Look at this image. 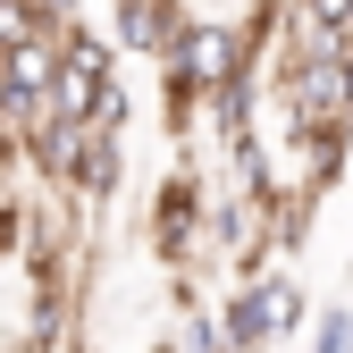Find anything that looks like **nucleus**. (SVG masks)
<instances>
[{
	"label": "nucleus",
	"instance_id": "nucleus-1",
	"mask_svg": "<svg viewBox=\"0 0 353 353\" xmlns=\"http://www.w3.org/2000/svg\"><path fill=\"white\" fill-rule=\"evenodd\" d=\"M278 118L353 126V42H320V51H286L278 59Z\"/></svg>",
	"mask_w": 353,
	"mask_h": 353
},
{
	"label": "nucleus",
	"instance_id": "nucleus-2",
	"mask_svg": "<svg viewBox=\"0 0 353 353\" xmlns=\"http://www.w3.org/2000/svg\"><path fill=\"white\" fill-rule=\"evenodd\" d=\"M303 320H312V303L286 270H261V278H236L228 303H219V328H228V353H278Z\"/></svg>",
	"mask_w": 353,
	"mask_h": 353
},
{
	"label": "nucleus",
	"instance_id": "nucleus-3",
	"mask_svg": "<svg viewBox=\"0 0 353 353\" xmlns=\"http://www.w3.org/2000/svg\"><path fill=\"white\" fill-rule=\"evenodd\" d=\"M143 244H152V261H168V270H194V261L210 252V185H202L194 168H168L160 185H152Z\"/></svg>",
	"mask_w": 353,
	"mask_h": 353
},
{
	"label": "nucleus",
	"instance_id": "nucleus-4",
	"mask_svg": "<svg viewBox=\"0 0 353 353\" xmlns=\"http://www.w3.org/2000/svg\"><path fill=\"white\" fill-rule=\"evenodd\" d=\"M185 0H118L110 9V34H118V51L126 59H168V42L185 34Z\"/></svg>",
	"mask_w": 353,
	"mask_h": 353
},
{
	"label": "nucleus",
	"instance_id": "nucleus-5",
	"mask_svg": "<svg viewBox=\"0 0 353 353\" xmlns=\"http://www.w3.org/2000/svg\"><path fill=\"white\" fill-rule=\"evenodd\" d=\"M126 185V135L118 126H93V143H84V168H76V185H68V202H84V210H101L110 194Z\"/></svg>",
	"mask_w": 353,
	"mask_h": 353
},
{
	"label": "nucleus",
	"instance_id": "nucleus-6",
	"mask_svg": "<svg viewBox=\"0 0 353 353\" xmlns=\"http://www.w3.org/2000/svg\"><path fill=\"white\" fill-rule=\"evenodd\" d=\"M110 93H118V76H93V68H68V59H59V84H51V110H59V118H76V126H93Z\"/></svg>",
	"mask_w": 353,
	"mask_h": 353
},
{
	"label": "nucleus",
	"instance_id": "nucleus-7",
	"mask_svg": "<svg viewBox=\"0 0 353 353\" xmlns=\"http://www.w3.org/2000/svg\"><path fill=\"white\" fill-rule=\"evenodd\" d=\"M34 34H59V17L42 9V0H0V59H9L17 42H34Z\"/></svg>",
	"mask_w": 353,
	"mask_h": 353
},
{
	"label": "nucleus",
	"instance_id": "nucleus-8",
	"mask_svg": "<svg viewBox=\"0 0 353 353\" xmlns=\"http://www.w3.org/2000/svg\"><path fill=\"white\" fill-rule=\"evenodd\" d=\"M312 353H353V303H328L312 320Z\"/></svg>",
	"mask_w": 353,
	"mask_h": 353
},
{
	"label": "nucleus",
	"instance_id": "nucleus-9",
	"mask_svg": "<svg viewBox=\"0 0 353 353\" xmlns=\"http://www.w3.org/2000/svg\"><path fill=\"white\" fill-rule=\"evenodd\" d=\"M303 9H312V17H320L336 42H353V0H303Z\"/></svg>",
	"mask_w": 353,
	"mask_h": 353
},
{
	"label": "nucleus",
	"instance_id": "nucleus-10",
	"mask_svg": "<svg viewBox=\"0 0 353 353\" xmlns=\"http://www.w3.org/2000/svg\"><path fill=\"white\" fill-rule=\"evenodd\" d=\"M68 353H110V345H93V336H76V345H68Z\"/></svg>",
	"mask_w": 353,
	"mask_h": 353
}]
</instances>
